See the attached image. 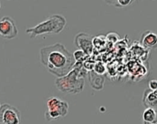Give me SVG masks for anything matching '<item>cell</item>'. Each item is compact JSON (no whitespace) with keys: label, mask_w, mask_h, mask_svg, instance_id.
I'll list each match as a JSON object with an SVG mask.
<instances>
[{"label":"cell","mask_w":157,"mask_h":124,"mask_svg":"<svg viewBox=\"0 0 157 124\" xmlns=\"http://www.w3.org/2000/svg\"><path fill=\"white\" fill-rule=\"evenodd\" d=\"M39 55L41 64L49 73L56 77L67 74L76 62L73 54L61 43L41 48Z\"/></svg>","instance_id":"6da1fadb"},{"label":"cell","mask_w":157,"mask_h":124,"mask_svg":"<svg viewBox=\"0 0 157 124\" xmlns=\"http://www.w3.org/2000/svg\"><path fill=\"white\" fill-rule=\"evenodd\" d=\"M85 74L82 62H76L67 74L57 77L55 81V86L58 90L65 93H79L84 88Z\"/></svg>","instance_id":"7a4b0ae2"},{"label":"cell","mask_w":157,"mask_h":124,"mask_svg":"<svg viewBox=\"0 0 157 124\" xmlns=\"http://www.w3.org/2000/svg\"><path fill=\"white\" fill-rule=\"evenodd\" d=\"M67 21L61 14H53L34 26L28 27L26 32L31 38L44 34H57L63 31Z\"/></svg>","instance_id":"3957f363"},{"label":"cell","mask_w":157,"mask_h":124,"mask_svg":"<svg viewBox=\"0 0 157 124\" xmlns=\"http://www.w3.org/2000/svg\"><path fill=\"white\" fill-rule=\"evenodd\" d=\"M68 103L57 97H50L47 101L45 117L47 121L55 120L65 117L69 111Z\"/></svg>","instance_id":"277c9868"},{"label":"cell","mask_w":157,"mask_h":124,"mask_svg":"<svg viewBox=\"0 0 157 124\" xmlns=\"http://www.w3.org/2000/svg\"><path fill=\"white\" fill-rule=\"evenodd\" d=\"M0 120L1 124H20L21 114L15 106L3 103L0 107Z\"/></svg>","instance_id":"5b68a950"},{"label":"cell","mask_w":157,"mask_h":124,"mask_svg":"<svg viewBox=\"0 0 157 124\" xmlns=\"http://www.w3.org/2000/svg\"><path fill=\"white\" fill-rule=\"evenodd\" d=\"M0 34L6 39H13L18 35V29L14 20L9 16H3L0 21Z\"/></svg>","instance_id":"8992f818"},{"label":"cell","mask_w":157,"mask_h":124,"mask_svg":"<svg viewBox=\"0 0 157 124\" xmlns=\"http://www.w3.org/2000/svg\"><path fill=\"white\" fill-rule=\"evenodd\" d=\"M74 43L75 46L82 50L87 55L90 56L93 51V38L90 34L85 32H80L75 37Z\"/></svg>","instance_id":"52a82bcc"},{"label":"cell","mask_w":157,"mask_h":124,"mask_svg":"<svg viewBox=\"0 0 157 124\" xmlns=\"http://www.w3.org/2000/svg\"><path fill=\"white\" fill-rule=\"evenodd\" d=\"M140 44L146 49L157 48V34L151 31H145L141 35Z\"/></svg>","instance_id":"ba28073f"},{"label":"cell","mask_w":157,"mask_h":124,"mask_svg":"<svg viewBox=\"0 0 157 124\" xmlns=\"http://www.w3.org/2000/svg\"><path fill=\"white\" fill-rule=\"evenodd\" d=\"M142 103L145 108H150L157 112V95L150 89H146L143 94Z\"/></svg>","instance_id":"9c48e42d"},{"label":"cell","mask_w":157,"mask_h":124,"mask_svg":"<svg viewBox=\"0 0 157 124\" xmlns=\"http://www.w3.org/2000/svg\"><path fill=\"white\" fill-rule=\"evenodd\" d=\"M144 124H150L157 122V112L150 108H146L142 114Z\"/></svg>","instance_id":"30bf717a"},{"label":"cell","mask_w":157,"mask_h":124,"mask_svg":"<svg viewBox=\"0 0 157 124\" xmlns=\"http://www.w3.org/2000/svg\"><path fill=\"white\" fill-rule=\"evenodd\" d=\"M74 57L76 62H82L83 60H85L87 57H88V55H87L85 53H84L81 49H78L75 51L74 54Z\"/></svg>","instance_id":"8fae6325"},{"label":"cell","mask_w":157,"mask_h":124,"mask_svg":"<svg viewBox=\"0 0 157 124\" xmlns=\"http://www.w3.org/2000/svg\"><path fill=\"white\" fill-rule=\"evenodd\" d=\"M105 71V68L101 63H98L94 66V72L98 75H102Z\"/></svg>","instance_id":"7c38bea8"},{"label":"cell","mask_w":157,"mask_h":124,"mask_svg":"<svg viewBox=\"0 0 157 124\" xmlns=\"http://www.w3.org/2000/svg\"><path fill=\"white\" fill-rule=\"evenodd\" d=\"M148 88L153 90L155 91L157 90V79H151L148 82Z\"/></svg>","instance_id":"4fadbf2b"},{"label":"cell","mask_w":157,"mask_h":124,"mask_svg":"<svg viewBox=\"0 0 157 124\" xmlns=\"http://www.w3.org/2000/svg\"><path fill=\"white\" fill-rule=\"evenodd\" d=\"M155 92V93L156 94V95H157V90H155V91H154Z\"/></svg>","instance_id":"5bb4252c"},{"label":"cell","mask_w":157,"mask_h":124,"mask_svg":"<svg viewBox=\"0 0 157 124\" xmlns=\"http://www.w3.org/2000/svg\"><path fill=\"white\" fill-rule=\"evenodd\" d=\"M150 124H157V122L156 123H150Z\"/></svg>","instance_id":"9a60e30c"},{"label":"cell","mask_w":157,"mask_h":124,"mask_svg":"<svg viewBox=\"0 0 157 124\" xmlns=\"http://www.w3.org/2000/svg\"><path fill=\"white\" fill-rule=\"evenodd\" d=\"M132 1H134V0H132Z\"/></svg>","instance_id":"2e32d148"}]
</instances>
